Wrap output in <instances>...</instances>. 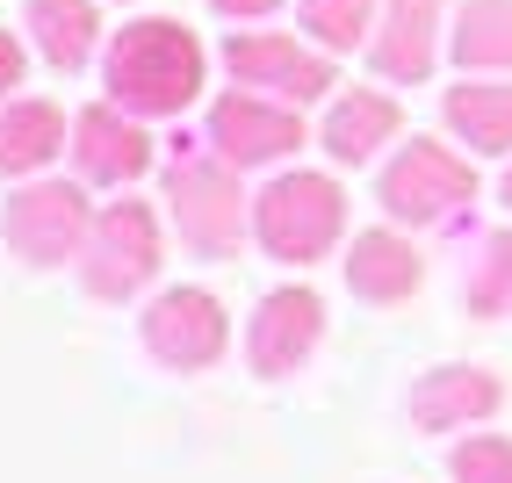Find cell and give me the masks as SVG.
<instances>
[{
    "instance_id": "3",
    "label": "cell",
    "mask_w": 512,
    "mask_h": 483,
    "mask_svg": "<svg viewBox=\"0 0 512 483\" xmlns=\"http://www.w3.org/2000/svg\"><path fill=\"white\" fill-rule=\"evenodd\" d=\"M339 231H347V188L332 174L296 166V174H275L253 195V238H260V253L282 260V267L325 260L339 246Z\"/></svg>"
},
{
    "instance_id": "20",
    "label": "cell",
    "mask_w": 512,
    "mask_h": 483,
    "mask_svg": "<svg viewBox=\"0 0 512 483\" xmlns=\"http://www.w3.org/2000/svg\"><path fill=\"white\" fill-rule=\"evenodd\" d=\"M303 8V29H311L318 51H354L375 37V15H383V0H296Z\"/></svg>"
},
{
    "instance_id": "15",
    "label": "cell",
    "mask_w": 512,
    "mask_h": 483,
    "mask_svg": "<svg viewBox=\"0 0 512 483\" xmlns=\"http://www.w3.org/2000/svg\"><path fill=\"white\" fill-rule=\"evenodd\" d=\"M65 145H73V130H65L58 101H44V94L0 101V181H37Z\"/></svg>"
},
{
    "instance_id": "14",
    "label": "cell",
    "mask_w": 512,
    "mask_h": 483,
    "mask_svg": "<svg viewBox=\"0 0 512 483\" xmlns=\"http://www.w3.org/2000/svg\"><path fill=\"white\" fill-rule=\"evenodd\" d=\"M339 267H347V289L361 303H404V296H419V282H426V253L404 231H390V224L354 231V246H347Z\"/></svg>"
},
{
    "instance_id": "11",
    "label": "cell",
    "mask_w": 512,
    "mask_h": 483,
    "mask_svg": "<svg viewBox=\"0 0 512 483\" xmlns=\"http://www.w3.org/2000/svg\"><path fill=\"white\" fill-rule=\"evenodd\" d=\"M73 166L87 188H130L152 174V137H145V116H130L123 101H94V109L73 116Z\"/></svg>"
},
{
    "instance_id": "5",
    "label": "cell",
    "mask_w": 512,
    "mask_h": 483,
    "mask_svg": "<svg viewBox=\"0 0 512 483\" xmlns=\"http://www.w3.org/2000/svg\"><path fill=\"white\" fill-rule=\"evenodd\" d=\"M159 217L152 202H109L94 210V231H87V253H80V289L94 303H130L159 282Z\"/></svg>"
},
{
    "instance_id": "19",
    "label": "cell",
    "mask_w": 512,
    "mask_h": 483,
    "mask_svg": "<svg viewBox=\"0 0 512 483\" xmlns=\"http://www.w3.org/2000/svg\"><path fill=\"white\" fill-rule=\"evenodd\" d=\"M448 51L462 73H512V0H462Z\"/></svg>"
},
{
    "instance_id": "4",
    "label": "cell",
    "mask_w": 512,
    "mask_h": 483,
    "mask_svg": "<svg viewBox=\"0 0 512 483\" xmlns=\"http://www.w3.org/2000/svg\"><path fill=\"white\" fill-rule=\"evenodd\" d=\"M87 231H94V210H87V181H22L8 202H0V246H8L22 267H65L87 253Z\"/></svg>"
},
{
    "instance_id": "13",
    "label": "cell",
    "mask_w": 512,
    "mask_h": 483,
    "mask_svg": "<svg viewBox=\"0 0 512 483\" xmlns=\"http://www.w3.org/2000/svg\"><path fill=\"white\" fill-rule=\"evenodd\" d=\"M505 404V383L491 368H469V361H448L412 383V397H404V411H412L419 433H462L476 419H491V411Z\"/></svg>"
},
{
    "instance_id": "2",
    "label": "cell",
    "mask_w": 512,
    "mask_h": 483,
    "mask_svg": "<svg viewBox=\"0 0 512 483\" xmlns=\"http://www.w3.org/2000/svg\"><path fill=\"white\" fill-rule=\"evenodd\" d=\"M166 202H174L181 246L202 260L238 253V238L253 231V195L238 188V166L210 145V137H174V166H166Z\"/></svg>"
},
{
    "instance_id": "1",
    "label": "cell",
    "mask_w": 512,
    "mask_h": 483,
    "mask_svg": "<svg viewBox=\"0 0 512 483\" xmlns=\"http://www.w3.org/2000/svg\"><path fill=\"white\" fill-rule=\"evenodd\" d=\"M202 73H210V51L195 44V29L174 15H138L109 37V101H123L130 116H181L202 94Z\"/></svg>"
},
{
    "instance_id": "7",
    "label": "cell",
    "mask_w": 512,
    "mask_h": 483,
    "mask_svg": "<svg viewBox=\"0 0 512 483\" xmlns=\"http://www.w3.org/2000/svg\"><path fill=\"white\" fill-rule=\"evenodd\" d=\"M138 332H145V354H152L159 368H174V375L217 368L224 347H231V318H224V303H217L210 289H195V282L159 289V296L145 303Z\"/></svg>"
},
{
    "instance_id": "8",
    "label": "cell",
    "mask_w": 512,
    "mask_h": 483,
    "mask_svg": "<svg viewBox=\"0 0 512 483\" xmlns=\"http://www.w3.org/2000/svg\"><path fill=\"white\" fill-rule=\"evenodd\" d=\"M224 65H231V80H238V87L275 94V101H296V109H303V101H325V94L339 87L332 51L296 44V37H275V29H231Z\"/></svg>"
},
{
    "instance_id": "21",
    "label": "cell",
    "mask_w": 512,
    "mask_h": 483,
    "mask_svg": "<svg viewBox=\"0 0 512 483\" xmlns=\"http://www.w3.org/2000/svg\"><path fill=\"white\" fill-rule=\"evenodd\" d=\"M462 303L476 310V318H505V310H512V231H491L484 238V260L469 267Z\"/></svg>"
},
{
    "instance_id": "10",
    "label": "cell",
    "mask_w": 512,
    "mask_h": 483,
    "mask_svg": "<svg viewBox=\"0 0 512 483\" xmlns=\"http://www.w3.org/2000/svg\"><path fill=\"white\" fill-rule=\"evenodd\" d=\"M325 347V296L318 289H267L253 303V325H246V361L253 375H267V383H282V375H296L303 361H311Z\"/></svg>"
},
{
    "instance_id": "17",
    "label": "cell",
    "mask_w": 512,
    "mask_h": 483,
    "mask_svg": "<svg viewBox=\"0 0 512 483\" xmlns=\"http://www.w3.org/2000/svg\"><path fill=\"white\" fill-rule=\"evenodd\" d=\"M440 123L455 130V145L484 152V159L512 152V80H469L462 73V87L440 94Z\"/></svg>"
},
{
    "instance_id": "22",
    "label": "cell",
    "mask_w": 512,
    "mask_h": 483,
    "mask_svg": "<svg viewBox=\"0 0 512 483\" xmlns=\"http://www.w3.org/2000/svg\"><path fill=\"white\" fill-rule=\"evenodd\" d=\"M455 483H512V440L505 433H469L455 455H448Z\"/></svg>"
},
{
    "instance_id": "18",
    "label": "cell",
    "mask_w": 512,
    "mask_h": 483,
    "mask_svg": "<svg viewBox=\"0 0 512 483\" xmlns=\"http://www.w3.org/2000/svg\"><path fill=\"white\" fill-rule=\"evenodd\" d=\"M22 29H29V44H37V58L51 65V73H80V65L94 58V44H101L94 0H29Z\"/></svg>"
},
{
    "instance_id": "24",
    "label": "cell",
    "mask_w": 512,
    "mask_h": 483,
    "mask_svg": "<svg viewBox=\"0 0 512 483\" xmlns=\"http://www.w3.org/2000/svg\"><path fill=\"white\" fill-rule=\"evenodd\" d=\"M22 65H29V58H22V44L8 37V29H0V101H8V94L22 87Z\"/></svg>"
},
{
    "instance_id": "6",
    "label": "cell",
    "mask_w": 512,
    "mask_h": 483,
    "mask_svg": "<svg viewBox=\"0 0 512 483\" xmlns=\"http://www.w3.org/2000/svg\"><path fill=\"white\" fill-rule=\"evenodd\" d=\"M375 202L390 210V224H448L455 210L476 202V166L455 145H440V137H412V145H397V159L383 166Z\"/></svg>"
},
{
    "instance_id": "23",
    "label": "cell",
    "mask_w": 512,
    "mask_h": 483,
    "mask_svg": "<svg viewBox=\"0 0 512 483\" xmlns=\"http://www.w3.org/2000/svg\"><path fill=\"white\" fill-rule=\"evenodd\" d=\"M282 0H210V15H224V22H267Z\"/></svg>"
},
{
    "instance_id": "9",
    "label": "cell",
    "mask_w": 512,
    "mask_h": 483,
    "mask_svg": "<svg viewBox=\"0 0 512 483\" xmlns=\"http://www.w3.org/2000/svg\"><path fill=\"white\" fill-rule=\"evenodd\" d=\"M210 145L246 174V166H275L303 145V109L275 94H253V87H231L210 101Z\"/></svg>"
},
{
    "instance_id": "16",
    "label": "cell",
    "mask_w": 512,
    "mask_h": 483,
    "mask_svg": "<svg viewBox=\"0 0 512 483\" xmlns=\"http://www.w3.org/2000/svg\"><path fill=\"white\" fill-rule=\"evenodd\" d=\"M397 130H404V109H397L390 94H375V87H347V94H332L318 145H325V159H332V166H368L383 145H397Z\"/></svg>"
},
{
    "instance_id": "25",
    "label": "cell",
    "mask_w": 512,
    "mask_h": 483,
    "mask_svg": "<svg viewBox=\"0 0 512 483\" xmlns=\"http://www.w3.org/2000/svg\"><path fill=\"white\" fill-rule=\"evenodd\" d=\"M498 202H505V210H512V166H505V181H498Z\"/></svg>"
},
{
    "instance_id": "12",
    "label": "cell",
    "mask_w": 512,
    "mask_h": 483,
    "mask_svg": "<svg viewBox=\"0 0 512 483\" xmlns=\"http://www.w3.org/2000/svg\"><path fill=\"white\" fill-rule=\"evenodd\" d=\"M368 65L390 87H419L440 65V0H383L368 37Z\"/></svg>"
}]
</instances>
